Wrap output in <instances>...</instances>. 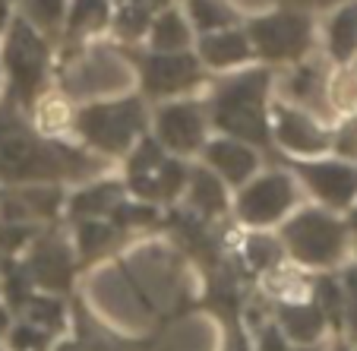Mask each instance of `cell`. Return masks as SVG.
Masks as SVG:
<instances>
[{
  "label": "cell",
  "instance_id": "ac0fdd59",
  "mask_svg": "<svg viewBox=\"0 0 357 351\" xmlns=\"http://www.w3.org/2000/svg\"><path fill=\"white\" fill-rule=\"evenodd\" d=\"M76 225V237H73V250H76V263L79 269H86L89 263H98L123 241V231L117 228L111 218H82Z\"/></svg>",
  "mask_w": 357,
  "mask_h": 351
},
{
  "label": "cell",
  "instance_id": "e0dca14e",
  "mask_svg": "<svg viewBox=\"0 0 357 351\" xmlns=\"http://www.w3.org/2000/svg\"><path fill=\"white\" fill-rule=\"evenodd\" d=\"M127 187L121 181H95L79 187L73 196L67 200V212L73 222L82 218H111V212L127 200Z\"/></svg>",
  "mask_w": 357,
  "mask_h": 351
},
{
  "label": "cell",
  "instance_id": "603a6c76",
  "mask_svg": "<svg viewBox=\"0 0 357 351\" xmlns=\"http://www.w3.org/2000/svg\"><path fill=\"white\" fill-rule=\"evenodd\" d=\"M57 338L61 336H54V332L45 329V326L16 317L13 323H10L7 336H3V348L7 351H51Z\"/></svg>",
  "mask_w": 357,
  "mask_h": 351
},
{
  "label": "cell",
  "instance_id": "ffe728a7",
  "mask_svg": "<svg viewBox=\"0 0 357 351\" xmlns=\"http://www.w3.org/2000/svg\"><path fill=\"white\" fill-rule=\"evenodd\" d=\"M284 250L278 234H266V231H250L243 237V247H241V266L250 272V276H269L275 272L278 266H284Z\"/></svg>",
  "mask_w": 357,
  "mask_h": 351
},
{
  "label": "cell",
  "instance_id": "4316f807",
  "mask_svg": "<svg viewBox=\"0 0 357 351\" xmlns=\"http://www.w3.org/2000/svg\"><path fill=\"white\" fill-rule=\"evenodd\" d=\"M250 348L253 351H291L294 345L284 338V332L278 329V323L266 313L257 326H250Z\"/></svg>",
  "mask_w": 357,
  "mask_h": 351
},
{
  "label": "cell",
  "instance_id": "44dd1931",
  "mask_svg": "<svg viewBox=\"0 0 357 351\" xmlns=\"http://www.w3.org/2000/svg\"><path fill=\"white\" fill-rule=\"evenodd\" d=\"M326 47L332 61L348 64L357 51V0H348L335 10V16L326 26Z\"/></svg>",
  "mask_w": 357,
  "mask_h": 351
},
{
  "label": "cell",
  "instance_id": "d590c367",
  "mask_svg": "<svg viewBox=\"0 0 357 351\" xmlns=\"http://www.w3.org/2000/svg\"><path fill=\"white\" fill-rule=\"evenodd\" d=\"M354 348H357V338H354Z\"/></svg>",
  "mask_w": 357,
  "mask_h": 351
},
{
  "label": "cell",
  "instance_id": "52a82bcc",
  "mask_svg": "<svg viewBox=\"0 0 357 351\" xmlns=\"http://www.w3.org/2000/svg\"><path fill=\"white\" fill-rule=\"evenodd\" d=\"M253 45V54L263 61H301L313 45V20L307 13H269L250 20L243 29Z\"/></svg>",
  "mask_w": 357,
  "mask_h": 351
},
{
  "label": "cell",
  "instance_id": "3957f363",
  "mask_svg": "<svg viewBox=\"0 0 357 351\" xmlns=\"http://www.w3.org/2000/svg\"><path fill=\"white\" fill-rule=\"evenodd\" d=\"M284 257L307 272H335L351 250V225L323 206L294 209L278 231Z\"/></svg>",
  "mask_w": 357,
  "mask_h": 351
},
{
  "label": "cell",
  "instance_id": "2e32d148",
  "mask_svg": "<svg viewBox=\"0 0 357 351\" xmlns=\"http://www.w3.org/2000/svg\"><path fill=\"white\" fill-rule=\"evenodd\" d=\"M250 57H253V45H250L247 32L237 26L222 29V32H209L199 38V61L212 70L241 67Z\"/></svg>",
  "mask_w": 357,
  "mask_h": 351
},
{
  "label": "cell",
  "instance_id": "1f68e13d",
  "mask_svg": "<svg viewBox=\"0 0 357 351\" xmlns=\"http://www.w3.org/2000/svg\"><path fill=\"white\" fill-rule=\"evenodd\" d=\"M291 351H329V348H326V345H301V348H297L294 345Z\"/></svg>",
  "mask_w": 357,
  "mask_h": 351
},
{
  "label": "cell",
  "instance_id": "8992f818",
  "mask_svg": "<svg viewBox=\"0 0 357 351\" xmlns=\"http://www.w3.org/2000/svg\"><path fill=\"white\" fill-rule=\"evenodd\" d=\"M301 203V184L291 171H259L234 193V218L250 231H269L282 225Z\"/></svg>",
  "mask_w": 357,
  "mask_h": 351
},
{
  "label": "cell",
  "instance_id": "f1b7e54d",
  "mask_svg": "<svg viewBox=\"0 0 357 351\" xmlns=\"http://www.w3.org/2000/svg\"><path fill=\"white\" fill-rule=\"evenodd\" d=\"M332 152H335V158L357 162V114L348 117V121L332 133Z\"/></svg>",
  "mask_w": 357,
  "mask_h": 351
},
{
  "label": "cell",
  "instance_id": "277c9868",
  "mask_svg": "<svg viewBox=\"0 0 357 351\" xmlns=\"http://www.w3.org/2000/svg\"><path fill=\"white\" fill-rule=\"evenodd\" d=\"M70 124H73L76 136L98 156L121 158L146 136L149 111L139 95H123V98L82 105Z\"/></svg>",
  "mask_w": 357,
  "mask_h": 351
},
{
  "label": "cell",
  "instance_id": "e575fe53",
  "mask_svg": "<svg viewBox=\"0 0 357 351\" xmlns=\"http://www.w3.org/2000/svg\"><path fill=\"white\" fill-rule=\"evenodd\" d=\"M332 351H342V345H338V338H335V348H332Z\"/></svg>",
  "mask_w": 357,
  "mask_h": 351
},
{
  "label": "cell",
  "instance_id": "7a4b0ae2",
  "mask_svg": "<svg viewBox=\"0 0 357 351\" xmlns=\"http://www.w3.org/2000/svg\"><path fill=\"white\" fill-rule=\"evenodd\" d=\"M269 70H243L222 80L212 92L206 114L209 127L222 136L241 140L253 149L272 146V117H269Z\"/></svg>",
  "mask_w": 357,
  "mask_h": 351
},
{
  "label": "cell",
  "instance_id": "d6a6232c",
  "mask_svg": "<svg viewBox=\"0 0 357 351\" xmlns=\"http://www.w3.org/2000/svg\"><path fill=\"white\" fill-rule=\"evenodd\" d=\"M338 345H342V351H357V348H354V345H344V342H342V338H338Z\"/></svg>",
  "mask_w": 357,
  "mask_h": 351
},
{
  "label": "cell",
  "instance_id": "836d02e7",
  "mask_svg": "<svg viewBox=\"0 0 357 351\" xmlns=\"http://www.w3.org/2000/svg\"><path fill=\"white\" fill-rule=\"evenodd\" d=\"M317 3H323V7H329V3H342V0H317Z\"/></svg>",
  "mask_w": 357,
  "mask_h": 351
},
{
  "label": "cell",
  "instance_id": "4fadbf2b",
  "mask_svg": "<svg viewBox=\"0 0 357 351\" xmlns=\"http://www.w3.org/2000/svg\"><path fill=\"white\" fill-rule=\"evenodd\" d=\"M269 317L278 323V329L284 332L291 345H323L326 332H329V323H326V313L319 311L313 291L301 297H278L272 301Z\"/></svg>",
  "mask_w": 357,
  "mask_h": 351
},
{
  "label": "cell",
  "instance_id": "83f0119b",
  "mask_svg": "<svg viewBox=\"0 0 357 351\" xmlns=\"http://www.w3.org/2000/svg\"><path fill=\"white\" fill-rule=\"evenodd\" d=\"M342 278V294H344V332L351 336V342L357 338V266H344L338 272Z\"/></svg>",
  "mask_w": 357,
  "mask_h": 351
},
{
  "label": "cell",
  "instance_id": "cb8c5ba5",
  "mask_svg": "<svg viewBox=\"0 0 357 351\" xmlns=\"http://www.w3.org/2000/svg\"><path fill=\"white\" fill-rule=\"evenodd\" d=\"M20 7H22V20L29 26H35L41 35H54L63 29L70 0H20Z\"/></svg>",
  "mask_w": 357,
  "mask_h": 351
},
{
  "label": "cell",
  "instance_id": "9a60e30c",
  "mask_svg": "<svg viewBox=\"0 0 357 351\" xmlns=\"http://www.w3.org/2000/svg\"><path fill=\"white\" fill-rule=\"evenodd\" d=\"M187 209L196 212V216L209 218H222L225 212L231 209V200H228V187L218 174H212L206 165H190V177H187Z\"/></svg>",
  "mask_w": 357,
  "mask_h": 351
},
{
  "label": "cell",
  "instance_id": "6da1fadb",
  "mask_svg": "<svg viewBox=\"0 0 357 351\" xmlns=\"http://www.w3.org/2000/svg\"><path fill=\"white\" fill-rule=\"evenodd\" d=\"M98 168L82 149H73L61 140L41 136L20 114V105H0V181L10 187L26 184H61Z\"/></svg>",
  "mask_w": 357,
  "mask_h": 351
},
{
  "label": "cell",
  "instance_id": "8d00e7d4",
  "mask_svg": "<svg viewBox=\"0 0 357 351\" xmlns=\"http://www.w3.org/2000/svg\"><path fill=\"white\" fill-rule=\"evenodd\" d=\"M354 266H357V263H354Z\"/></svg>",
  "mask_w": 357,
  "mask_h": 351
},
{
  "label": "cell",
  "instance_id": "484cf974",
  "mask_svg": "<svg viewBox=\"0 0 357 351\" xmlns=\"http://www.w3.org/2000/svg\"><path fill=\"white\" fill-rule=\"evenodd\" d=\"M111 26H114V32L121 35L123 41L146 38L149 26H152V13L136 7V3H123V7L117 10V16H111Z\"/></svg>",
  "mask_w": 357,
  "mask_h": 351
},
{
  "label": "cell",
  "instance_id": "d4e9b609",
  "mask_svg": "<svg viewBox=\"0 0 357 351\" xmlns=\"http://www.w3.org/2000/svg\"><path fill=\"white\" fill-rule=\"evenodd\" d=\"M187 22L199 35H209V32H222V29L234 26V13L225 7L222 0H190Z\"/></svg>",
  "mask_w": 357,
  "mask_h": 351
},
{
  "label": "cell",
  "instance_id": "8fae6325",
  "mask_svg": "<svg viewBox=\"0 0 357 351\" xmlns=\"http://www.w3.org/2000/svg\"><path fill=\"white\" fill-rule=\"evenodd\" d=\"M272 140L294 158H319L332 149V130H326L317 117L301 105L278 102L269 111Z\"/></svg>",
  "mask_w": 357,
  "mask_h": 351
},
{
  "label": "cell",
  "instance_id": "f546056e",
  "mask_svg": "<svg viewBox=\"0 0 357 351\" xmlns=\"http://www.w3.org/2000/svg\"><path fill=\"white\" fill-rule=\"evenodd\" d=\"M291 92H294L297 102H307V98H313L317 92H323V76H319V70L313 67H297L294 80H291Z\"/></svg>",
  "mask_w": 357,
  "mask_h": 351
},
{
  "label": "cell",
  "instance_id": "7402d4cb",
  "mask_svg": "<svg viewBox=\"0 0 357 351\" xmlns=\"http://www.w3.org/2000/svg\"><path fill=\"white\" fill-rule=\"evenodd\" d=\"M105 26H111V0H70L67 20H63L70 41L95 35Z\"/></svg>",
  "mask_w": 357,
  "mask_h": 351
},
{
  "label": "cell",
  "instance_id": "9c48e42d",
  "mask_svg": "<svg viewBox=\"0 0 357 351\" xmlns=\"http://www.w3.org/2000/svg\"><path fill=\"white\" fill-rule=\"evenodd\" d=\"M20 263L29 272L35 288L47 291V294H70L76 282V272H79L76 250L57 231H38L29 241L26 257Z\"/></svg>",
  "mask_w": 357,
  "mask_h": 351
},
{
  "label": "cell",
  "instance_id": "5b68a950",
  "mask_svg": "<svg viewBox=\"0 0 357 351\" xmlns=\"http://www.w3.org/2000/svg\"><path fill=\"white\" fill-rule=\"evenodd\" d=\"M51 67V47L45 35L29 26L22 16L10 20L3 32V70H7V98L13 105H32Z\"/></svg>",
  "mask_w": 357,
  "mask_h": 351
},
{
  "label": "cell",
  "instance_id": "ba28073f",
  "mask_svg": "<svg viewBox=\"0 0 357 351\" xmlns=\"http://www.w3.org/2000/svg\"><path fill=\"white\" fill-rule=\"evenodd\" d=\"M291 174L329 212H351L357 203V162L344 158H294Z\"/></svg>",
  "mask_w": 357,
  "mask_h": 351
},
{
  "label": "cell",
  "instance_id": "5bb4252c",
  "mask_svg": "<svg viewBox=\"0 0 357 351\" xmlns=\"http://www.w3.org/2000/svg\"><path fill=\"white\" fill-rule=\"evenodd\" d=\"M202 162L212 174H218L225 181V187H243L250 177H257L263 168V152L241 140H231V136H215V140H206L202 146Z\"/></svg>",
  "mask_w": 357,
  "mask_h": 351
},
{
  "label": "cell",
  "instance_id": "7c38bea8",
  "mask_svg": "<svg viewBox=\"0 0 357 351\" xmlns=\"http://www.w3.org/2000/svg\"><path fill=\"white\" fill-rule=\"evenodd\" d=\"M199 80H202L199 57H193L190 51H174V54L149 51L146 57H139L142 92L152 95V98H174V95H183Z\"/></svg>",
  "mask_w": 357,
  "mask_h": 351
},
{
  "label": "cell",
  "instance_id": "d6986e66",
  "mask_svg": "<svg viewBox=\"0 0 357 351\" xmlns=\"http://www.w3.org/2000/svg\"><path fill=\"white\" fill-rule=\"evenodd\" d=\"M146 38H149L152 51H158V54H174V51H190L193 29H190L187 16H181L174 7H168L152 16V26H149Z\"/></svg>",
  "mask_w": 357,
  "mask_h": 351
},
{
  "label": "cell",
  "instance_id": "30bf717a",
  "mask_svg": "<svg viewBox=\"0 0 357 351\" xmlns=\"http://www.w3.org/2000/svg\"><path fill=\"white\" fill-rule=\"evenodd\" d=\"M206 130H209L206 105L193 102V98H177V102H165L155 111V133L152 136L168 156L190 158L202 152Z\"/></svg>",
  "mask_w": 357,
  "mask_h": 351
},
{
  "label": "cell",
  "instance_id": "4dcf8cb0",
  "mask_svg": "<svg viewBox=\"0 0 357 351\" xmlns=\"http://www.w3.org/2000/svg\"><path fill=\"white\" fill-rule=\"evenodd\" d=\"M10 0H0V38H3V32H7V26H10Z\"/></svg>",
  "mask_w": 357,
  "mask_h": 351
}]
</instances>
